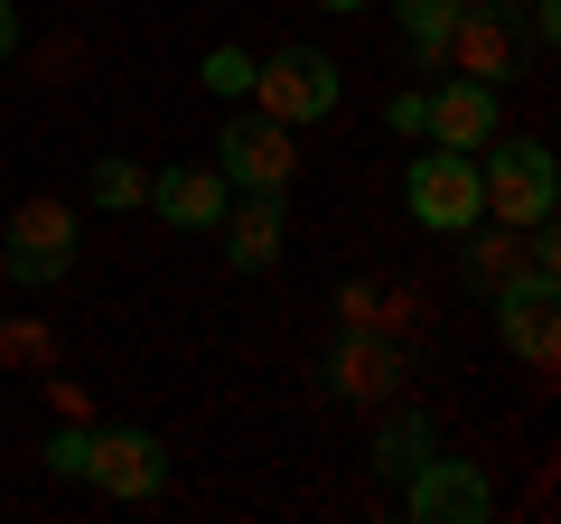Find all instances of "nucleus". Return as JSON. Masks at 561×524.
Wrapping results in <instances>:
<instances>
[{"instance_id": "22", "label": "nucleus", "mask_w": 561, "mask_h": 524, "mask_svg": "<svg viewBox=\"0 0 561 524\" xmlns=\"http://www.w3.org/2000/svg\"><path fill=\"white\" fill-rule=\"evenodd\" d=\"M319 10H346V20H356V10H375V0H319Z\"/></svg>"}, {"instance_id": "5", "label": "nucleus", "mask_w": 561, "mask_h": 524, "mask_svg": "<svg viewBox=\"0 0 561 524\" xmlns=\"http://www.w3.org/2000/svg\"><path fill=\"white\" fill-rule=\"evenodd\" d=\"M402 206H412L421 235H468V225L486 216V197H478V160H468V150L421 141V160L402 169Z\"/></svg>"}, {"instance_id": "9", "label": "nucleus", "mask_w": 561, "mask_h": 524, "mask_svg": "<svg viewBox=\"0 0 561 524\" xmlns=\"http://www.w3.org/2000/svg\"><path fill=\"white\" fill-rule=\"evenodd\" d=\"M561 282H505V291H486V309H496V346L515 365H552L561 356V300H552Z\"/></svg>"}, {"instance_id": "21", "label": "nucleus", "mask_w": 561, "mask_h": 524, "mask_svg": "<svg viewBox=\"0 0 561 524\" xmlns=\"http://www.w3.org/2000/svg\"><path fill=\"white\" fill-rule=\"evenodd\" d=\"M20 57V0H0V66Z\"/></svg>"}, {"instance_id": "20", "label": "nucleus", "mask_w": 561, "mask_h": 524, "mask_svg": "<svg viewBox=\"0 0 561 524\" xmlns=\"http://www.w3.org/2000/svg\"><path fill=\"white\" fill-rule=\"evenodd\" d=\"M421 113H431V103H421V84H402V94L383 103V132H402V141H421Z\"/></svg>"}, {"instance_id": "14", "label": "nucleus", "mask_w": 561, "mask_h": 524, "mask_svg": "<svg viewBox=\"0 0 561 524\" xmlns=\"http://www.w3.org/2000/svg\"><path fill=\"white\" fill-rule=\"evenodd\" d=\"M449 243H459V282H468V291L524 282V225H496V235H486V216H478L468 235H449Z\"/></svg>"}, {"instance_id": "19", "label": "nucleus", "mask_w": 561, "mask_h": 524, "mask_svg": "<svg viewBox=\"0 0 561 524\" xmlns=\"http://www.w3.org/2000/svg\"><path fill=\"white\" fill-rule=\"evenodd\" d=\"M38 459H47V478L84 487V468H94V422H66V431H47V441H38Z\"/></svg>"}, {"instance_id": "8", "label": "nucleus", "mask_w": 561, "mask_h": 524, "mask_svg": "<svg viewBox=\"0 0 561 524\" xmlns=\"http://www.w3.org/2000/svg\"><path fill=\"white\" fill-rule=\"evenodd\" d=\"M421 103H431V113H421V141L468 150V160H478V150L505 132V94H496V84H478V76H440Z\"/></svg>"}, {"instance_id": "16", "label": "nucleus", "mask_w": 561, "mask_h": 524, "mask_svg": "<svg viewBox=\"0 0 561 524\" xmlns=\"http://www.w3.org/2000/svg\"><path fill=\"white\" fill-rule=\"evenodd\" d=\"M431 449H440V431H431V412H383L375 422V449H365V459H375V478H412L421 459H431Z\"/></svg>"}, {"instance_id": "6", "label": "nucleus", "mask_w": 561, "mask_h": 524, "mask_svg": "<svg viewBox=\"0 0 561 524\" xmlns=\"http://www.w3.org/2000/svg\"><path fill=\"white\" fill-rule=\"evenodd\" d=\"M402 515L412 524H496V478H486L478 459L431 449V459L402 478Z\"/></svg>"}, {"instance_id": "13", "label": "nucleus", "mask_w": 561, "mask_h": 524, "mask_svg": "<svg viewBox=\"0 0 561 524\" xmlns=\"http://www.w3.org/2000/svg\"><path fill=\"white\" fill-rule=\"evenodd\" d=\"M216 243H225L234 272H272L280 243H290V197H243L234 187V206L216 216Z\"/></svg>"}, {"instance_id": "2", "label": "nucleus", "mask_w": 561, "mask_h": 524, "mask_svg": "<svg viewBox=\"0 0 561 524\" xmlns=\"http://www.w3.org/2000/svg\"><path fill=\"white\" fill-rule=\"evenodd\" d=\"M206 160L225 169V187H243V197H290V179H300V150H290V122H272L262 103H225V132Z\"/></svg>"}, {"instance_id": "17", "label": "nucleus", "mask_w": 561, "mask_h": 524, "mask_svg": "<svg viewBox=\"0 0 561 524\" xmlns=\"http://www.w3.org/2000/svg\"><path fill=\"white\" fill-rule=\"evenodd\" d=\"M84 206H103V216H131V206H150V169L122 160V150H113V160H94V169H84Z\"/></svg>"}, {"instance_id": "1", "label": "nucleus", "mask_w": 561, "mask_h": 524, "mask_svg": "<svg viewBox=\"0 0 561 524\" xmlns=\"http://www.w3.org/2000/svg\"><path fill=\"white\" fill-rule=\"evenodd\" d=\"M478 197H486V225H552L561 216V160L524 132H496L478 150Z\"/></svg>"}, {"instance_id": "4", "label": "nucleus", "mask_w": 561, "mask_h": 524, "mask_svg": "<svg viewBox=\"0 0 561 524\" xmlns=\"http://www.w3.org/2000/svg\"><path fill=\"white\" fill-rule=\"evenodd\" d=\"M337 94H346V76H337V57L328 47H300V38H280L272 57H253V103L272 122H328L337 113Z\"/></svg>"}, {"instance_id": "18", "label": "nucleus", "mask_w": 561, "mask_h": 524, "mask_svg": "<svg viewBox=\"0 0 561 524\" xmlns=\"http://www.w3.org/2000/svg\"><path fill=\"white\" fill-rule=\"evenodd\" d=\"M197 84H206V94H216V103H253V47L216 38V47H206V57H197Z\"/></svg>"}, {"instance_id": "10", "label": "nucleus", "mask_w": 561, "mask_h": 524, "mask_svg": "<svg viewBox=\"0 0 561 524\" xmlns=\"http://www.w3.org/2000/svg\"><path fill=\"white\" fill-rule=\"evenodd\" d=\"M449 76H478V84H515L524 76V38H515V10H486V0H468L459 29H449Z\"/></svg>"}, {"instance_id": "15", "label": "nucleus", "mask_w": 561, "mask_h": 524, "mask_svg": "<svg viewBox=\"0 0 561 524\" xmlns=\"http://www.w3.org/2000/svg\"><path fill=\"white\" fill-rule=\"evenodd\" d=\"M468 0H393V29H402V57L421 66V76H440L449 66V29H459Z\"/></svg>"}, {"instance_id": "23", "label": "nucleus", "mask_w": 561, "mask_h": 524, "mask_svg": "<svg viewBox=\"0 0 561 524\" xmlns=\"http://www.w3.org/2000/svg\"><path fill=\"white\" fill-rule=\"evenodd\" d=\"M486 10H524V0H486Z\"/></svg>"}, {"instance_id": "3", "label": "nucleus", "mask_w": 561, "mask_h": 524, "mask_svg": "<svg viewBox=\"0 0 561 524\" xmlns=\"http://www.w3.org/2000/svg\"><path fill=\"white\" fill-rule=\"evenodd\" d=\"M76 253H84V225L57 197H28L20 216L0 225V282H20V291H57L76 272Z\"/></svg>"}, {"instance_id": "11", "label": "nucleus", "mask_w": 561, "mask_h": 524, "mask_svg": "<svg viewBox=\"0 0 561 524\" xmlns=\"http://www.w3.org/2000/svg\"><path fill=\"white\" fill-rule=\"evenodd\" d=\"M402 384V346L375 338V319H346V338L328 346V394L337 403H393Z\"/></svg>"}, {"instance_id": "12", "label": "nucleus", "mask_w": 561, "mask_h": 524, "mask_svg": "<svg viewBox=\"0 0 561 524\" xmlns=\"http://www.w3.org/2000/svg\"><path fill=\"white\" fill-rule=\"evenodd\" d=\"M150 206H160L179 235H216V216L234 206V187H225L216 160H169V169H150Z\"/></svg>"}, {"instance_id": "7", "label": "nucleus", "mask_w": 561, "mask_h": 524, "mask_svg": "<svg viewBox=\"0 0 561 524\" xmlns=\"http://www.w3.org/2000/svg\"><path fill=\"white\" fill-rule=\"evenodd\" d=\"M84 487H103V497L122 505H150L169 487V441L140 422H94V468H84Z\"/></svg>"}]
</instances>
